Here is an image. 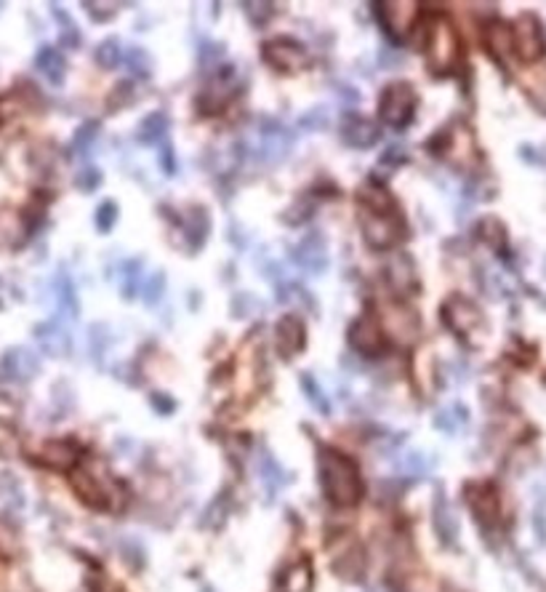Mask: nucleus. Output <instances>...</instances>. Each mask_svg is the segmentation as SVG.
<instances>
[{
	"instance_id": "10",
	"label": "nucleus",
	"mask_w": 546,
	"mask_h": 592,
	"mask_svg": "<svg viewBox=\"0 0 546 592\" xmlns=\"http://www.w3.org/2000/svg\"><path fill=\"white\" fill-rule=\"evenodd\" d=\"M290 259L296 262L299 270H304L307 275H322L328 270V246L320 232H310L304 235L293 248H290Z\"/></svg>"
},
{
	"instance_id": "27",
	"label": "nucleus",
	"mask_w": 546,
	"mask_h": 592,
	"mask_svg": "<svg viewBox=\"0 0 546 592\" xmlns=\"http://www.w3.org/2000/svg\"><path fill=\"white\" fill-rule=\"evenodd\" d=\"M485 43H488V51L493 54V59L504 65L507 57H509V51H512V33H509L507 25L493 22V25L488 27V33H485Z\"/></svg>"
},
{
	"instance_id": "28",
	"label": "nucleus",
	"mask_w": 546,
	"mask_h": 592,
	"mask_svg": "<svg viewBox=\"0 0 546 592\" xmlns=\"http://www.w3.org/2000/svg\"><path fill=\"white\" fill-rule=\"evenodd\" d=\"M360 208L362 211H379V214H389V211H397V206H394V197L386 193L384 187H379V185H365L360 193Z\"/></svg>"
},
{
	"instance_id": "23",
	"label": "nucleus",
	"mask_w": 546,
	"mask_h": 592,
	"mask_svg": "<svg viewBox=\"0 0 546 592\" xmlns=\"http://www.w3.org/2000/svg\"><path fill=\"white\" fill-rule=\"evenodd\" d=\"M312 585H315V574L310 560H296L280 574L278 592H312Z\"/></svg>"
},
{
	"instance_id": "53",
	"label": "nucleus",
	"mask_w": 546,
	"mask_h": 592,
	"mask_svg": "<svg viewBox=\"0 0 546 592\" xmlns=\"http://www.w3.org/2000/svg\"><path fill=\"white\" fill-rule=\"evenodd\" d=\"M150 403H152V408H155L158 414H171V411L176 408V400L165 393H150Z\"/></svg>"
},
{
	"instance_id": "41",
	"label": "nucleus",
	"mask_w": 546,
	"mask_h": 592,
	"mask_svg": "<svg viewBox=\"0 0 546 592\" xmlns=\"http://www.w3.org/2000/svg\"><path fill=\"white\" fill-rule=\"evenodd\" d=\"M89 344H91L94 361L99 363L107 355V350H110V344H112V331L107 329V326H101V323H94V326L89 329Z\"/></svg>"
},
{
	"instance_id": "35",
	"label": "nucleus",
	"mask_w": 546,
	"mask_h": 592,
	"mask_svg": "<svg viewBox=\"0 0 546 592\" xmlns=\"http://www.w3.org/2000/svg\"><path fill=\"white\" fill-rule=\"evenodd\" d=\"M142 289V259H129L121 264V294L131 299Z\"/></svg>"
},
{
	"instance_id": "40",
	"label": "nucleus",
	"mask_w": 546,
	"mask_h": 592,
	"mask_svg": "<svg viewBox=\"0 0 546 592\" xmlns=\"http://www.w3.org/2000/svg\"><path fill=\"white\" fill-rule=\"evenodd\" d=\"M261 310V301L254 294H235L232 296V304H229V312L232 318L237 321H246V318H254Z\"/></svg>"
},
{
	"instance_id": "33",
	"label": "nucleus",
	"mask_w": 546,
	"mask_h": 592,
	"mask_svg": "<svg viewBox=\"0 0 546 592\" xmlns=\"http://www.w3.org/2000/svg\"><path fill=\"white\" fill-rule=\"evenodd\" d=\"M315 208H318V196L315 193L301 196L299 200H293L289 211H283V222L286 225H304L315 214Z\"/></svg>"
},
{
	"instance_id": "17",
	"label": "nucleus",
	"mask_w": 546,
	"mask_h": 592,
	"mask_svg": "<svg viewBox=\"0 0 546 592\" xmlns=\"http://www.w3.org/2000/svg\"><path fill=\"white\" fill-rule=\"evenodd\" d=\"M339 133H341V142L352 150H368L379 142V126L362 115H347L339 126Z\"/></svg>"
},
{
	"instance_id": "11",
	"label": "nucleus",
	"mask_w": 546,
	"mask_h": 592,
	"mask_svg": "<svg viewBox=\"0 0 546 592\" xmlns=\"http://www.w3.org/2000/svg\"><path fill=\"white\" fill-rule=\"evenodd\" d=\"M296 144V136L290 133V129L278 121V118H267L261 121V155L269 164H280L290 153V147Z\"/></svg>"
},
{
	"instance_id": "54",
	"label": "nucleus",
	"mask_w": 546,
	"mask_h": 592,
	"mask_svg": "<svg viewBox=\"0 0 546 592\" xmlns=\"http://www.w3.org/2000/svg\"><path fill=\"white\" fill-rule=\"evenodd\" d=\"M161 168L165 174H173V171H176V164H173V147H171L168 139L161 144Z\"/></svg>"
},
{
	"instance_id": "49",
	"label": "nucleus",
	"mask_w": 546,
	"mask_h": 592,
	"mask_svg": "<svg viewBox=\"0 0 546 592\" xmlns=\"http://www.w3.org/2000/svg\"><path fill=\"white\" fill-rule=\"evenodd\" d=\"M115 222H118V203L115 200H101V206L97 208V230L110 232Z\"/></svg>"
},
{
	"instance_id": "38",
	"label": "nucleus",
	"mask_w": 546,
	"mask_h": 592,
	"mask_svg": "<svg viewBox=\"0 0 546 592\" xmlns=\"http://www.w3.org/2000/svg\"><path fill=\"white\" fill-rule=\"evenodd\" d=\"M299 126L304 132H325L331 126V107L318 104V107L307 110L304 115H299Z\"/></svg>"
},
{
	"instance_id": "57",
	"label": "nucleus",
	"mask_w": 546,
	"mask_h": 592,
	"mask_svg": "<svg viewBox=\"0 0 546 592\" xmlns=\"http://www.w3.org/2000/svg\"><path fill=\"white\" fill-rule=\"evenodd\" d=\"M446 592H458V590H446Z\"/></svg>"
},
{
	"instance_id": "46",
	"label": "nucleus",
	"mask_w": 546,
	"mask_h": 592,
	"mask_svg": "<svg viewBox=\"0 0 546 592\" xmlns=\"http://www.w3.org/2000/svg\"><path fill=\"white\" fill-rule=\"evenodd\" d=\"M246 14L251 19V25L264 27L272 16H275V3H267V0H254V3H246Z\"/></svg>"
},
{
	"instance_id": "13",
	"label": "nucleus",
	"mask_w": 546,
	"mask_h": 592,
	"mask_svg": "<svg viewBox=\"0 0 546 592\" xmlns=\"http://www.w3.org/2000/svg\"><path fill=\"white\" fill-rule=\"evenodd\" d=\"M464 496H467V504L482 528H493L499 523V493L493 486L472 483V486H467Z\"/></svg>"
},
{
	"instance_id": "5",
	"label": "nucleus",
	"mask_w": 546,
	"mask_h": 592,
	"mask_svg": "<svg viewBox=\"0 0 546 592\" xmlns=\"http://www.w3.org/2000/svg\"><path fill=\"white\" fill-rule=\"evenodd\" d=\"M360 227H362V238L371 248H392L394 243H400V238L405 232L400 211L379 214V211H362L360 208Z\"/></svg>"
},
{
	"instance_id": "29",
	"label": "nucleus",
	"mask_w": 546,
	"mask_h": 592,
	"mask_svg": "<svg viewBox=\"0 0 546 592\" xmlns=\"http://www.w3.org/2000/svg\"><path fill=\"white\" fill-rule=\"evenodd\" d=\"M184 232H187V238H190V243H193L194 248L203 246L205 235L211 232V217H208V211L200 208V206L187 208V211H184Z\"/></svg>"
},
{
	"instance_id": "2",
	"label": "nucleus",
	"mask_w": 546,
	"mask_h": 592,
	"mask_svg": "<svg viewBox=\"0 0 546 592\" xmlns=\"http://www.w3.org/2000/svg\"><path fill=\"white\" fill-rule=\"evenodd\" d=\"M75 493L94 510H118L121 502H123V492L118 486V481L104 470V464L97 461H89L78 470H72V478H69Z\"/></svg>"
},
{
	"instance_id": "1",
	"label": "nucleus",
	"mask_w": 546,
	"mask_h": 592,
	"mask_svg": "<svg viewBox=\"0 0 546 592\" xmlns=\"http://www.w3.org/2000/svg\"><path fill=\"white\" fill-rule=\"evenodd\" d=\"M318 478L325 499L336 507H354L362 499V478L352 457L320 446L318 451Z\"/></svg>"
},
{
	"instance_id": "51",
	"label": "nucleus",
	"mask_w": 546,
	"mask_h": 592,
	"mask_svg": "<svg viewBox=\"0 0 546 592\" xmlns=\"http://www.w3.org/2000/svg\"><path fill=\"white\" fill-rule=\"evenodd\" d=\"M278 299H280V301H304V304H310V310H315V299L307 294L299 283H283V286H278Z\"/></svg>"
},
{
	"instance_id": "47",
	"label": "nucleus",
	"mask_w": 546,
	"mask_h": 592,
	"mask_svg": "<svg viewBox=\"0 0 546 592\" xmlns=\"http://www.w3.org/2000/svg\"><path fill=\"white\" fill-rule=\"evenodd\" d=\"M480 238L482 240H488V246H490V248H501V246H504V240H507V232H504V227H501V222H499V219H482Z\"/></svg>"
},
{
	"instance_id": "30",
	"label": "nucleus",
	"mask_w": 546,
	"mask_h": 592,
	"mask_svg": "<svg viewBox=\"0 0 546 592\" xmlns=\"http://www.w3.org/2000/svg\"><path fill=\"white\" fill-rule=\"evenodd\" d=\"M168 136V115L165 112H150L139 123V142L142 144H163Z\"/></svg>"
},
{
	"instance_id": "43",
	"label": "nucleus",
	"mask_w": 546,
	"mask_h": 592,
	"mask_svg": "<svg viewBox=\"0 0 546 592\" xmlns=\"http://www.w3.org/2000/svg\"><path fill=\"white\" fill-rule=\"evenodd\" d=\"M142 299H144V304L147 307H155L158 301L165 294V272H152L144 283H142Z\"/></svg>"
},
{
	"instance_id": "44",
	"label": "nucleus",
	"mask_w": 546,
	"mask_h": 592,
	"mask_svg": "<svg viewBox=\"0 0 546 592\" xmlns=\"http://www.w3.org/2000/svg\"><path fill=\"white\" fill-rule=\"evenodd\" d=\"M97 62L104 69H112V67H118L123 62V48H121V43L115 40V37H110V40H104L101 46H97Z\"/></svg>"
},
{
	"instance_id": "36",
	"label": "nucleus",
	"mask_w": 546,
	"mask_h": 592,
	"mask_svg": "<svg viewBox=\"0 0 546 592\" xmlns=\"http://www.w3.org/2000/svg\"><path fill=\"white\" fill-rule=\"evenodd\" d=\"M522 86H525V94L528 99L546 112V69H536V72H530L525 80H522Z\"/></svg>"
},
{
	"instance_id": "50",
	"label": "nucleus",
	"mask_w": 546,
	"mask_h": 592,
	"mask_svg": "<svg viewBox=\"0 0 546 592\" xmlns=\"http://www.w3.org/2000/svg\"><path fill=\"white\" fill-rule=\"evenodd\" d=\"M99 185H101V171H99L97 165H86V168L78 171L75 187H78L80 193H94Z\"/></svg>"
},
{
	"instance_id": "12",
	"label": "nucleus",
	"mask_w": 546,
	"mask_h": 592,
	"mask_svg": "<svg viewBox=\"0 0 546 592\" xmlns=\"http://www.w3.org/2000/svg\"><path fill=\"white\" fill-rule=\"evenodd\" d=\"M350 344L354 353L362 355H379L384 350V329L382 321L373 312H365L350 326Z\"/></svg>"
},
{
	"instance_id": "25",
	"label": "nucleus",
	"mask_w": 546,
	"mask_h": 592,
	"mask_svg": "<svg viewBox=\"0 0 546 592\" xmlns=\"http://www.w3.org/2000/svg\"><path fill=\"white\" fill-rule=\"evenodd\" d=\"M333 571L341 576V579H360L362 574H365V555H362V550L352 544V547H347V550H341V553H336L333 555Z\"/></svg>"
},
{
	"instance_id": "3",
	"label": "nucleus",
	"mask_w": 546,
	"mask_h": 592,
	"mask_svg": "<svg viewBox=\"0 0 546 592\" xmlns=\"http://www.w3.org/2000/svg\"><path fill=\"white\" fill-rule=\"evenodd\" d=\"M424 57L426 67L435 75H448L453 67L461 59V43L458 33L446 16H435L424 33Z\"/></svg>"
},
{
	"instance_id": "7",
	"label": "nucleus",
	"mask_w": 546,
	"mask_h": 592,
	"mask_svg": "<svg viewBox=\"0 0 546 592\" xmlns=\"http://www.w3.org/2000/svg\"><path fill=\"white\" fill-rule=\"evenodd\" d=\"M261 57H264L267 65L272 67V69H278V72H296V69L310 65L307 48H304L299 40L286 37V35L267 40V43L261 46Z\"/></svg>"
},
{
	"instance_id": "52",
	"label": "nucleus",
	"mask_w": 546,
	"mask_h": 592,
	"mask_svg": "<svg viewBox=\"0 0 546 592\" xmlns=\"http://www.w3.org/2000/svg\"><path fill=\"white\" fill-rule=\"evenodd\" d=\"M225 59V46L222 43H208V46H203V51H200V62L203 65H216V62H222Z\"/></svg>"
},
{
	"instance_id": "21",
	"label": "nucleus",
	"mask_w": 546,
	"mask_h": 592,
	"mask_svg": "<svg viewBox=\"0 0 546 592\" xmlns=\"http://www.w3.org/2000/svg\"><path fill=\"white\" fill-rule=\"evenodd\" d=\"M386 278H389V286L397 291V294H414L418 289V272L414 259L408 254H400L394 257L389 267H386Z\"/></svg>"
},
{
	"instance_id": "14",
	"label": "nucleus",
	"mask_w": 546,
	"mask_h": 592,
	"mask_svg": "<svg viewBox=\"0 0 546 592\" xmlns=\"http://www.w3.org/2000/svg\"><path fill=\"white\" fill-rule=\"evenodd\" d=\"M35 339L43 355L48 358H65L69 355L72 339H69V329L65 326L62 318H51L40 326H35Z\"/></svg>"
},
{
	"instance_id": "24",
	"label": "nucleus",
	"mask_w": 546,
	"mask_h": 592,
	"mask_svg": "<svg viewBox=\"0 0 546 592\" xmlns=\"http://www.w3.org/2000/svg\"><path fill=\"white\" fill-rule=\"evenodd\" d=\"M35 67H37V69L46 75V80L54 83V86H59V83L65 80L67 62L65 57H62V51H57L54 46H43V48L37 51V57H35Z\"/></svg>"
},
{
	"instance_id": "56",
	"label": "nucleus",
	"mask_w": 546,
	"mask_h": 592,
	"mask_svg": "<svg viewBox=\"0 0 546 592\" xmlns=\"http://www.w3.org/2000/svg\"><path fill=\"white\" fill-rule=\"evenodd\" d=\"M384 164L386 165H400L405 164V150L400 147V144H394V147H389L384 153Z\"/></svg>"
},
{
	"instance_id": "8",
	"label": "nucleus",
	"mask_w": 546,
	"mask_h": 592,
	"mask_svg": "<svg viewBox=\"0 0 546 592\" xmlns=\"http://www.w3.org/2000/svg\"><path fill=\"white\" fill-rule=\"evenodd\" d=\"M376 8H379L376 14H379L382 27L394 40H405L418 22V14H421L416 0H384Z\"/></svg>"
},
{
	"instance_id": "32",
	"label": "nucleus",
	"mask_w": 546,
	"mask_h": 592,
	"mask_svg": "<svg viewBox=\"0 0 546 592\" xmlns=\"http://www.w3.org/2000/svg\"><path fill=\"white\" fill-rule=\"evenodd\" d=\"M299 385H301L304 397L310 400V406H312L318 414L328 417V414H331V403H328V397H325V393H322L320 385L315 382V376H312V374H301V376H299Z\"/></svg>"
},
{
	"instance_id": "20",
	"label": "nucleus",
	"mask_w": 546,
	"mask_h": 592,
	"mask_svg": "<svg viewBox=\"0 0 546 592\" xmlns=\"http://www.w3.org/2000/svg\"><path fill=\"white\" fill-rule=\"evenodd\" d=\"M384 326L392 331L394 339L403 342V344H414L418 339V333H421V321H418L416 312L408 310V307H392V310L386 312Z\"/></svg>"
},
{
	"instance_id": "39",
	"label": "nucleus",
	"mask_w": 546,
	"mask_h": 592,
	"mask_svg": "<svg viewBox=\"0 0 546 592\" xmlns=\"http://www.w3.org/2000/svg\"><path fill=\"white\" fill-rule=\"evenodd\" d=\"M123 62H126V67H129L133 75H139V78H147L150 69H152L150 54H147L144 48H139V46H131V48L123 51Z\"/></svg>"
},
{
	"instance_id": "48",
	"label": "nucleus",
	"mask_w": 546,
	"mask_h": 592,
	"mask_svg": "<svg viewBox=\"0 0 546 592\" xmlns=\"http://www.w3.org/2000/svg\"><path fill=\"white\" fill-rule=\"evenodd\" d=\"M19 240V217L0 208V246Z\"/></svg>"
},
{
	"instance_id": "42",
	"label": "nucleus",
	"mask_w": 546,
	"mask_h": 592,
	"mask_svg": "<svg viewBox=\"0 0 546 592\" xmlns=\"http://www.w3.org/2000/svg\"><path fill=\"white\" fill-rule=\"evenodd\" d=\"M99 139V123L97 121H86L78 132H75V139H72V150L80 153V155H89V150L97 144Z\"/></svg>"
},
{
	"instance_id": "26",
	"label": "nucleus",
	"mask_w": 546,
	"mask_h": 592,
	"mask_svg": "<svg viewBox=\"0 0 546 592\" xmlns=\"http://www.w3.org/2000/svg\"><path fill=\"white\" fill-rule=\"evenodd\" d=\"M51 291H54V296H57L59 315L75 318V315H78V296H75V286H72V278L67 275V270H59V272H57Z\"/></svg>"
},
{
	"instance_id": "15",
	"label": "nucleus",
	"mask_w": 546,
	"mask_h": 592,
	"mask_svg": "<svg viewBox=\"0 0 546 592\" xmlns=\"http://www.w3.org/2000/svg\"><path fill=\"white\" fill-rule=\"evenodd\" d=\"M40 371V361L33 350L27 347H11L3 358H0V376L8 382H30L35 374Z\"/></svg>"
},
{
	"instance_id": "45",
	"label": "nucleus",
	"mask_w": 546,
	"mask_h": 592,
	"mask_svg": "<svg viewBox=\"0 0 546 592\" xmlns=\"http://www.w3.org/2000/svg\"><path fill=\"white\" fill-rule=\"evenodd\" d=\"M83 8H86V14L94 19V22H110L115 14H118V8H121V3L118 0H107V3H97V0H83Z\"/></svg>"
},
{
	"instance_id": "37",
	"label": "nucleus",
	"mask_w": 546,
	"mask_h": 592,
	"mask_svg": "<svg viewBox=\"0 0 546 592\" xmlns=\"http://www.w3.org/2000/svg\"><path fill=\"white\" fill-rule=\"evenodd\" d=\"M51 11H54V16H57V22H62V33H59V43L67 46V48H75V46H80V30H78V25L72 22V16L67 14L62 5H51Z\"/></svg>"
},
{
	"instance_id": "22",
	"label": "nucleus",
	"mask_w": 546,
	"mask_h": 592,
	"mask_svg": "<svg viewBox=\"0 0 546 592\" xmlns=\"http://www.w3.org/2000/svg\"><path fill=\"white\" fill-rule=\"evenodd\" d=\"M37 460L43 461L46 467H51V470H72L80 460V449L75 443H69V440H51V443L43 446Z\"/></svg>"
},
{
	"instance_id": "18",
	"label": "nucleus",
	"mask_w": 546,
	"mask_h": 592,
	"mask_svg": "<svg viewBox=\"0 0 546 592\" xmlns=\"http://www.w3.org/2000/svg\"><path fill=\"white\" fill-rule=\"evenodd\" d=\"M432 521H435V531L440 536V542L446 547H453L458 542V518L450 507L448 496L443 492H437L435 496V507H432Z\"/></svg>"
},
{
	"instance_id": "34",
	"label": "nucleus",
	"mask_w": 546,
	"mask_h": 592,
	"mask_svg": "<svg viewBox=\"0 0 546 592\" xmlns=\"http://www.w3.org/2000/svg\"><path fill=\"white\" fill-rule=\"evenodd\" d=\"M397 470L411 478H426L432 472V460L424 451H405L403 460L397 461Z\"/></svg>"
},
{
	"instance_id": "16",
	"label": "nucleus",
	"mask_w": 546,
	"mask_h": 592,
	"mask_svg": "<svg viewBox=\"0 0 546 592\" xmlns=\"http://www.w3.org/2000/svg\"><path fill=\"white\" fill-rule=\"evenodd\" d=\"M307 344V329H304V321L299 315H283L275 326V347L278 353L289 361L293 355H299Z\"/></svg>"
},
{
	"instance_id": "55",
	"label": "nucleus",
	"mask_w": 546,
	"mask_h": 592,
	"mask_svg": "<svg viewBox=\"0 0 546 592\" xmlns=\"http://www.w3.org/2000/svg\"><path fill=\"white\" fill-rule=\"evenodd\" d=\"M336 91H339V101H341L344 107L360 104V94H357V89H352V86H336Z\"/></svg>"
},
{
	"instance_id": "31",
	"label": "nucleus",
	"mask_w": 546,
	"mask_h": 592,
	"mask_svg": "<svg viewBox=\"0 0 546 592\" xmlns=\"http://www.w3.org/2000/svg\"><path fill=\"white\" fill-rule=\"evenodd\" d=\"M467 422H469V411L461 403H453L450 408H440L435 414V428L443 429L446 435H456Z\"/></svg>"
},
{
	"instance_id": "4",
	"label": "nucleus",
	"mask_w": 546,
	"mask_h": 592,
	"mask_svg": "<svg viewBox=\"0 0 546 592\" xmlns=\"http://www.w3.org/2000/svg\"><path fill=\"white\" fill-rule=\"evenodd\" d=\"M418 97L411 83H389L379 99V118L392 129H405L416 112Z\"/></svg>"
},
{
	"instance_id": "9",
	"label": "nucleus",
	"mask_w": 546,
	"mask_h": 592,
	"mask_svg": "<svg viewBox=\"0 0 546 592\" xmlns=\"http://www.w3.org/2000/svg\"><path fill=\"white\" fill-rule=\"evenodd\" d=\"M440 315H443L446 326H448L453 333L464 336V339H469L475 331L485 329V318H482V312L475 307V304H472V301H469V299H464V296H450L448 301L443 304Z\"/></svg>"
},
{
	"instance_id": "19",
	"label": "nucleus",
	"mask_w": 546,
	"mask_h": 592,
	"mask_svg": "<svg viewBox=\"0 0 546 592\" xmlns=\"http://www.w3.org/2000/svg\"><path fill=\"white\" fill-rule=\"evenodd\" d=\"M257 470H258V478H261V486H264L267 496H275V493L280 492V489H286L290 481H293V475H290L289 470H286L280 461L275 460L269 451H261V454H258Z\"/></svg>"
},
{
	"instance_id": "6",
	"label": "nucleus",
	"mask_w": 546,
	"mask_h": 592,
	"mask_svg": "<svg viewBox=\"0 0 546 592\" xmlns=\"http://www.w3.org/2000/svg\"><path fill=\"white\" fill-rule=\"evenodd\" d=\"M512 48L522 62H539L546 51V35L541 22L533 14H525L514 22Z\"/></svg>"
}]
</instances>
